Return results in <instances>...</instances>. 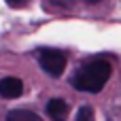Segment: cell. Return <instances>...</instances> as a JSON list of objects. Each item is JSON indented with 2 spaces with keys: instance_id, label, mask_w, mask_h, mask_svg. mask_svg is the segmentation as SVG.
<instances>
[{
  "instance_id": "obj_1",
  "label": "cell",
  "mask_w": 121,
  "mask_h": 121,
  "mask_svg": "<svg viewBox=\"0 0 121 121\" xmlns=\"http://www.w3.org/2000/svg\"><path fill=\"white\" fill-rule=\"evenodd\" d=\"M113 66L106 60H91L87 64H83L74 77H72V85L77 91H87V94H100L102 87L106 85V81L111 79Z\"/></svg>"
},
{
  "instance_id": "obj_2",
  "label": "cell",
  "mask_w": 121,
  "mask_h": 121,
  "mask_svg": "<svg viewBox=\"0 0 121 121\" xmlns=\"http://www.w3.org/2000/svg\"><path fill=\"white\" fill-rule=\"evenodd\" d=\"M38 64L49 77H62L68 64V57L57 49H38Z\"/></svg>"
},
{
  "instance_id": "obj_3",
  "label": "cell",
  "mask_w": 121,
  "mask_h": 121,
  "mask_svg": "<svg viewBox=\"0 0 121 121\" xmlns=\"http://www.w3.org/2000/svg\"><path fill=\"white\" fill-rule=\"evenodd\" d=\"M21 94H23L21 79H17V77H4V79H0V96L2 98L13 100V98H19Z\"/></svg>"
},
{
  "instance_id": "obj_4",
  "label": "cell",
  "mask_w": 121,
  "mask_h": 121,
  "mask_svg": "<svg viewBox=\"0 0 121 121\" xmlns=\"http://www.w3.org/2000/svg\"><path fill=\"white\" fill-rule=\"evenodd\" d=\"M47 115L51 117L53 121H66V115H68V104H66V100H62V98H51L49 102H47Z\"/></svg>"
},
{
  "instance_id": "obj_5",
  "label": "cell",
  "mask_w": 121,
  "mask_h": 121,
  "mask_svg": "<svg viewBox=\"0 0 121 121\" xmlns=\"http://www.w3.org/2000/svg\"><path fill=\"white\" fill-rule=\"evenodd\" d=\"M6 121H43L38 113L28 111V108H13L6 113Z\"/></svg>"
},
{
  "instance_id": "obj_6",
  "label": "cell",
  "mask_w": 121,
  "mask_h": 121,
  "mask_svg": "<svg viewBox=\"0 0 121 121\" xmlns=\"http://www.w3.org/2000/svg\"><path fill=\"white\" fill-rule=\"evenodd\" d=\"M74 121H96L94 119V108H91V106H81Z\"/></svg>"
}]
</instances>
